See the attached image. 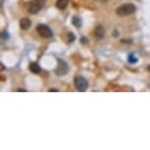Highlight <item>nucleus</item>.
<instances>
[{
	"instance_id": "1",
	"label": "nucleus",
	"mask_w": 150,
	"mask_h": 150,
	"mask_svg": "<svg viewBox=\"0 0 150 150\" xmlns=\"http://www.w3.org/2000/svg\"><path fill=\"white\" fill-rule=\"evenodd\" d=\"M135 12V6L132 3H127L124 5H121L117 8L116 10V14L118 16L125 17V16H129Z\"/></svg>"
},
{
	"instance_id": "2",
	"label": "nucleus",
	"mask_w": 150,
	"mask_h": 150,
	"mask_svg": "<svg viewBox=\"0 0 150 150\" xmlns=\"http://www.w3.org/2000/svg\"><path fill=\"white\" fill-rule=\"evenodd\" d=\"M45 0H32L29 6V13L32 15H35L40 11L45 5Z\"/></svg>"
},
{
	"instance_id": "3",
	"label": "nucleus",
	"mask_w": 150,
	"mask_h": 150,
	"mask_svg": "<svg viewBox=\"0 0 150 150\" xmlns=\"http://www.w3.org/2000/svg\"><path fill=\"white\" fill-rule=\"evenodd\" d=\"M36 32L38 33V35H40L42 38H49L53 35L51 29L44 24H39L38 26L36 27Z\"/></svg>"
},
{
	"instance_id": "4",
	"label": "nucleus",
	"mask_w": 150,
	"mask_h": 150,
	"mask_svg": "<svg viewBox=\"0 0 150 150\" xmlns=\"http://www.w3.org/2000/svg\"><path fill=\"white\" fill-rule=\"evenodd\" d=\"M75 86L79 91L83 92V91H86L87 89V87H88V83H87L86 79H84L83 77H81V76H78V77H76L75 79Z\"/></svg>"
},
{
	"instance_id": "5",
	"label": "nucleus",
	"mask_w": 150,
	"mask_h": 150,
	"mask_svg": "<svg viewBox=\"0 0 150 150\" xmlns=\"http://www.w3.org/2000/svg\"><path fill=\"white\" fill-rule=\"evenodd\" d=\"M57 61H58V66L55 70V74L59 76V77L60 76H65L68 73V71H69V66H68V64L64 60L58 59Z\"/></svg>"
},
{
	"instance_id": "6",
	"label": "nucleus",
	"mask_w": 150,
	"mask_h": 150,
	"mask_svg": "<svg viewBox=\"0 0 150 150\" xmlns=\"http://www.w3.org/2000/svg\"><path fill=\"white\" fill-rule=\"evenodd\" d=\"M32 26V21L29 18H22L20 20V28L24 30H29Z\"/></svg>"
},
{
	"instance_id": "7",
	"label": "nucleus",
	"mask_w": 150,
	"mask_h": 150,
	"mask_svg": "<svg viewBox=\"0 0 150 150\" xmlns=\"http://www.w3.org/2000/svg\"><path fill=\"white\" fill-rule=\"evenodd\" d=\"M94 36L97 39H102L105 36V30L102 26H97L94 30Z\"/></svg>"
},
{
	"instance_id": "8",
	"label": "nucleus",
	"mask_w": 150,
	"mask_h": 150,
	"mask_svg": "<svg viewBox=\"0 0 150 150\" xmlns=\"http://www.w3.org/2000/svg\"><path fill=\"white\" fill-rule=\"evenodd\" d=\"M30 71L32 73L35 74V75H38V74L41 72V68L36 62H32V63L30 64Z\"/></svg>"
},
{
	"instance_id": "9",
	"label": "nucleus",
	"mask_w": 150,
	"mask_h": 150,
	"mask_svg": "<svg viewBox=\"0 0 150 150\" xmlns=\"http://www.w3.org/2000/svg\"><path fill=\"white\" fill-rule=\"evenodd\" d=\"M68 4H69V0H57V2H56V7L60 10H64L67 8Z\"/></svg>"
},
{
	"instance_id": "10",
	"label": "nucleus",
	"mask_w": 150,
	"mask_h": 150,
	"mask_svg": "<svg viewBox=\"0 0 150 150\" xmlns=\"http://www.w3.org/2000/svg\"><path fill=\"white\" fill-rule=\"evenodd\" d=\"M73 25L75 27H77L78 29H80V28L81 27V25H83V22H81V19L80 18V17H78V16H74L73 17Z\"/></svg>"
},
{
	"instance_id": "11",
	"label": "nucleus",
	"mask_w": 150,
	"mask_h": 150,
	"mask_svg": "<svg viewBox=\"0 0 150 150\" xmlns=\"http://www.w3.org/2000/svg\"><path fill=\"white\" fill-rule=\"evenodd\" d=\"M128 60H129V63H131V64H135V63H137V57H134V55H129V59H128Z\"/></svg>"
},
{
	"instance_id": "12",
	"label": "nucleus",
	"mask_w": 150,
	"mask_h": 150,
	"mask_svg": "<svg viewBox=\"0 0 150 150\" xmlns=\"http://www.w3.org/2000/svg\"><path fill=\"white\" fill-rule=\"evenodd\" d=\"M75 39H76V36L74 35L73 33H68V42H69V43L73 42L74 40H75Z\"/></svg>"
},
{
	"instance_id": "13",
	"label": "nucleus",
	"mask_w": 150,
	"mask_h": 150,
	"mask_svg": "<svg viewBox=\"0 0 150 150\" xmlns=\"http://www.w3.org/2000/svg\"><path fill=\"white\" fill-rule=\"evenodd\" d=\"M121 42H122V43H125V44H132V39H122Z\"/></svg>"
},
{
	"instance_id": "14",
	"label": "nucleus",
	"mask_w": 150,
	"mask_h": 150,
	"mask_svg": "<svg viewBox=\"0 0 150 150\" xmlns=\"http://www.w3.org/2000/svg\"><path fill=\"white\" fill-rule=\"evenodd\" d=\"M81 44H86L87 43V38H81Z\"/></svg>"
},
{
	"instance_id": "15",
	"label": "nucleus",
	"mask_w": 150,
	"mask_h": 150,
	"mask_svg": "<svg viewBox=\"0 0 150 150\" xmlns=\"http://www.w3.org/2000/svg\"><path fill=\"white\" fill-rule=\"evenodd\" d=\"M49 92H52V91H59V90L57 88H50L49 90H48Z\"/></svg>"
},
{
	"instance_id": "16",
	"label": "nucleus",
	"mask_w": 150,
	"mask_h": 150,
	"mask_svg": "<svg viewBox=\"0 0 150 150\" xmlns=\"http://www.w3.org/2000/svg\"><path fill=\"white\" fill-rule=\"evenodd\" d=\"M113 36H119V33L118 32H114V35H113Z\"/></svg>"
},
{
	"instance_id": "17",
	"label": "nucleus",
	"mask_w": 150,
	"mask_h": 150,
	"mask_svg": "<svg viewBox=\"0 0 150 150\" xmlns=\"http://www.w3.org/2000/svg\"><path fill=\"white\" fill-rule=\"evenodd\" d=\"M18 91H27V89H24V88H19Z\"/></svg>"
},
{
	"instance_id": "18",
	"label": "nucleus",
	"mask_w": 150,
	"mask_h": 150,
	"mask_svg": "<svg viewBox=\"0 0 150 150\" xmlns=\"http://www.w3.org/2000/svg\"><path fill=\"white\" fill-rule=\"evenodd\" d=\"M147 70H148V71H149V72H150V65H149V66H148V67H147Z\"/></svg>"
},
{
	"instance_id": "19",
	"label": "nucleus",
	"mask_w": 150,
	"mask_h": 150,
	"mask_svg": "<svg viewBox=\"0 0 150 150\" xmlns=\"http://www.w3.org/2000/svg\"><path fill=\"white\" fill-rule=\"evenodd\" d=\"M99 1H101V2H106L107 0H99Z\"/></svg>"
}]
</instances>
